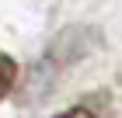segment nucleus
<instances>
[{
    "mask_svg": "<svg viewBox=\"0 0 122 118\" xmlns=\"http://www.w3.org/2000/svg\"><path fill=\"white\" fill-rule=\"evenodd\" d=\"M14 83H18V63L0 52V97H7L14 90Z\"/></svg>",
    "mask_w": 122,
    "mask_h": 118,
    "instance_id": "f257e3e1",
    "label": "nucleus"
},
{
    "mask_svg": "<svg viewBox=\"0 0 122 118\" xmlns=\"http://www.w3.org/2000/svg\"><path fill=\"white\" fill-rule=\"evenodd\" d=\"M56 118H98L87 104H77V108H70V111H63V115H56Z\"/></svg>",
    "mask_w": 122,
    "mask_h": 118,
    "instance_id": "f03ea898",
    "label": "nucleus"
}]
</instances>
